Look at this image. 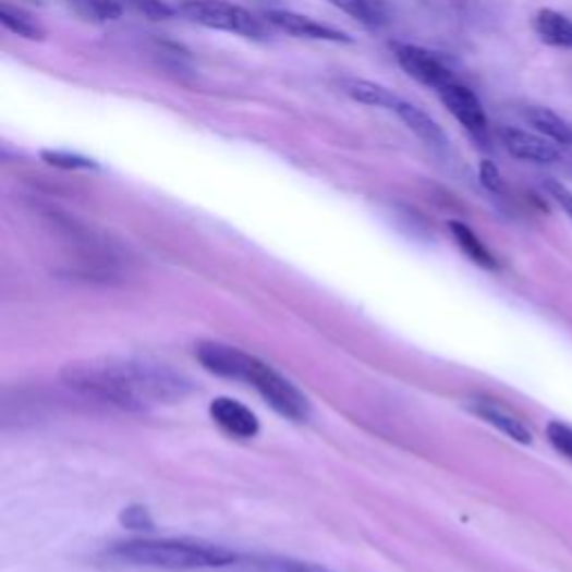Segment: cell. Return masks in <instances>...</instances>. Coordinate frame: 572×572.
I'll use <instances>...</instances> for the list:
<instances>
[{
    "label": "cell",
    "mask_w": 572,
    "mask_h": 572,
    "mask_svg": "<svg viewBox=\"0 0 572 572\" xmlns=\"http://www.w3.org/2000/svg\"><path fill=\"white\" fill-rule=\"evenodd\" d=\"M70 3L87 21L108 23L123 16V8L117 0H70Z\"/></svg>",
    "instance_id": "19"
},
{
    "label": "cell",
    "mask_w": 572,
    "mask_h": 572,
    "mask_svg": "<svg viewBox=\"0 0 572 572\" xmlns=\"http://www.w3.org/2000/svg\"><path fill=\"white\" fill-rule=\"evenodd\" d=\"M208 412L219 427L235 438H255L259 431L257 416L246 405L233 399H227V395H222V399H215Z\"/></svg>",
    "instance_id": "10"
},
{
    "label": "cell",
    "mask_w": 572,
    "mask_h": 572,
    "mask_svg": "<svg viewBox=\"0 0 572 572\" xmlns=\"http://www.w3.org/2000/svg\"><path fill=\"white\" fill-rule=\"evenodd\" d=\"M244 382L253 385L261 399L267 401L280 416L291 418V421L309 418L312 407H309V401H306V395L267 363L253 358Z\"/></svg>",
    "instance_id": "4"
},
{
    "label": "cell",
    "mask_w": 572,
    "mask_h": 572,
    "mask_svg": "<svg viewBox=\"0 0 572 572\" xmlns=\"http://www.w3.org/2000/svg\"><path fill=\"white\" fill-rule=\"evenodd\" d=\"M119 521L121 525L130 527V531H153L155 527V521L150 516V512L144 508V506H127L121 510L119 514Z\"/></svg>",
    "instance_id": "22"
},
{
    "label": "cell",
    "mask_w": 572,
    "mask_h": 572,
    "mask_svg": "<svg viewBox=\"0 0 572 572\" xmlns=\"http://www.w3.org/2000/svg\"><path fill=\"white\" fill-rule=\"evenodd\" d=\"M267 23L293 38L325 40V42H351V38L344 32L333 29L325 23H318L309 16H302L297 12H289V10H269Z\"/></svg>",
    "instance_id": "9"
},
{
    "label": "cell",
    "mask_w": 572,
    "mask_h": 572,
    "mask_svg": "<svg viewBox=\"0 0 572 572\" xmlns=\"http://www.w3.org/2000/svg\"><path fill=\"white\" fill-rule=\"evenodd\" d=\"M478 180L480 184L486 186L490 193H501L503 191V178H501V170L497 168L495 161L490 159H483L478 166Z\"/></svg>",
    "instance_id": "24"
},
{
    "label": "cell",
    "mask_w": 572,
    "mask_h": 572,
    "mask_svg": "<svg viewBox=\"0 0 572 572\" xmlns=\"http://www.w3.org/2000/svg\"><path fill=\"white\" fill-rule=\"evenodd\" d=\"M472 412H474L476 416H480L486 423L495 425V427H497L499 431H503L506 436H510L512 441L523 443V446L533 443V431H531V427H527V425H525L521 418H516L514 414H510L508 410L499 407L497 403L476 401V403L472 405Z\"/></svg>",
    "instance_id": "13"
},
{
    "label": "cell",
    "mask_w": 572,
    "mask_h": 572,
    "mask_svg": "<svg viewBox=\"0 0 572 572\" xmlns=\"http://www.w3.org/2000/svg\"><path fill=\"white\" fill-rule=\"evenodd\" d=\"M395 61L405 74L427 87H434V90H441L443 85L457 81L452 70L441 59L425 48L410 46V42L407 46H395Z\"/></svg>",
    "instance_id": "7"
},
{
    "label": "cell",
    "mask_w": 572,
    "mask_h": 572,
    "mask_svg": "<svg viewBox=\"0 0 572 572\" xmlns=\"http://www.w3.org/2000/svg\"><path fill=\"white\" fill-rule=\"evenodd\" d=\"M0 23H3L12 34L23 36L27 40H42V38H46V29H42V25L29 12H25L21 8H14L10 3L0 5Z\"/></svg>",
    "instance_id": "18"
},
{
    "label": "cell",
    "mask_w": 572,
    "mask_h": 572,
    "mask_svg": "<svg viewBox=\"0 0 572 572\" xmlns=\"http://www.w3.org/2000/svg\"><path fill=\"white\" fill-rule=\"evenodd\" d=\"M112 552L125 563L163 570H202L235 561L231 550L195 539H139L119 544Z\"/></svg>",
    "instance_id": "2"
},
{
    "label": "cell",
    "mask_w": 572,
    "mask_h": 572,
    "mask_svg": "<svg viewBox=\"0 0 572 572\" xmlns=\"http://www.w3.org/2000/svg\"><path fill=\"white\" fill-rule=\"evenodd\" d=\"M436 93L441 97L443 106L450 110V114L470 132L474 139L488 137V114L470 87L461 85L459 81H452Z\"/></svg>",
    "instance_id": "6"
},
{
    "label": "cell",
    "mask_w": 572,
    "mask_h": 572,
    "mask_svg": "<svg viewBox=\"0 0 572 572\" xmlns=\"http://www.w3.org/2000/svg\"><path fill=\"white\" fill-rule=\"evenodd\" d=\"M395 114L401 117V121L414 132V135L429 148H438L443 150L448 148V135L446 130L438 125L436 119H431L425 110H421L418 106L410 104V101H401V106L395 108Z\"/></svg>",
    "instance_id": "11"
},
{
    "label": "cell",
    "mask_w": 572,
    "mask_h": 572,
    "mask_svg": "<svg viewBox=\"0 0 572 572\" xmlns=\"http://www.w3.org/2000/svg\"><path fill=\"white\" fill-rule=\"evenodd\" d=\"M40 159L46 161L48 166H54L61 170H95V168H99L95 159L76 155V153H68V150H42Z\"/></svg>",
    "instance_id": "20"
},
{
    "label": "cell",
    "mask_w": 572,
    "mask_h": 572,
    "mask_svg": "<svg viewBox=\"0 0 572 572\" xmlns=\"http://www.w3.org/2000/svg\"><path fill=\"white\" fill-rule=\"evenodd\" d=\"M329 3L372 29L385 27L391 21V10L387 0H329Z\"/></svg>",
    "instance_id": "16"
},
{
    "label": "cell",
    "mask_w": 572,
    "mask_h": 572,
    "mask_svg": "<svg viewBox=\"0 0 572 572\" xmlns=\"http://www.w3.org/2000/svg\"><path fill=\"white\" fill-rule=\"evenodd\" d=\"M501 142L506 150L521 161H531L539 166H559L565 161L563 146L546 139L539 132H527L521 127H503Z\"/></svg>",
    "instance_id": "5"
},
{
    "label": "cell",
    "mask_w": 572,
    "mask_h": 572,
    "mask_svg": "<svg viewBox=\"0 0 572 572\" xmlns=\"http://www.w3.org/2000/svg\"><path fill=\"white\" fill-rule=\"evenodd\" d=\"M546 434H548V441L552 443V448L557 452H561L563 457L572 459V427L559 423V421H552L548 427H546Z\"/></svg>",
    "instance_id": "23"
},
{
    "label": "cell",
    "mask_w": 572,
    "mask_h": 572,
    "mask_svg": "<svg viewBox=\"0 0 572 572\" xmlns=\"http://www.w3.org/2000/svg\"><path fill=\"white\" fill-rule=\"evenodd\" d=\"M125 3L150 21H168L178 14V10L163 3V0H125Z\"/></svg>",
    "instance_id": "21"
},
{
    "label": "cell",
    "mask_w": 572,
    "mask_h": 572,
    "mask_svg": "<svg viewBox=\"0 0 572 572\" xmlns=\"http://www.w3.org/2000/svg\"><path fill=\"white\" fill-rule=\"evenodd\" d=\"M197 361L215 376H222L229 380L244 382L246 372L255 356L244 354V351L229 346L224 342H202L197 346Z\"/></svg>",
    "instance_id": "8"
},
{
    "label": "cell",
    "mask_w": 572,
    "mask_h": 572,
    "mask_svg": "<svg viewBox=\"0 0 572 572\" xmlns=\"http://www.w3.org/2000/svg\"><path fill=\"white\" fill-rule=\"evenodd\" d=\"M523 119L531 123L546 139H550L563 148H572V123H568L555 110L544 108V106H531V108L523 110Z\"/></svg>",
    "instance_id": "14"
},
{
    "label": "cell",
    "mask_w": 572,
    "mask_h": 572,
    "mask_svg": "<svg viewBox=\"0 0 572 572\" xmlns=\"http://www.w3.org/2000/svg\"><path fill=\"white\" fill-rule=\"evenodd\" d=\"M178 12L191 23H197L208 29L238 34L251 40L269 38L267 25L257 16H253L248 10L227 3V0H184Z\"/></svg>",
    "instance_id": "3"
},
{
    "label": "cell",
    "mask_w": 572,
    "mask_h": 572,
    "mask_svg": "<svg viewBox=\"0 0 572 572\" xmlns=\"http://www.w3.org/2000/svg\"><path fill=\"white\" fill-rule=\"evenodd\" d=\"M63 380L72 389L121 410H146L186 393V382L178 374L146 361H83L68 365Z\"/></svg>",
    "instance_id": "1"
},
{
    "label": "cell",
    "mask_w": 572,
    "mask_h": 572,
    "mask_svg": "<svg viewBox=\"0 0 572 572\" xmlns=\"http://www.w3.org/2000/svg\"><path fill=\"white\" fill-rule=\"evenodd\" d=\"M544 191L555 199V204L572 219V193H570V188L565 186V184H561L559 180H552V178H548L546 182H544Z\"/></svg>",
    "instance_id": "25"
},
{
    "label": "cell",
    "mask_w": 572,
    "mask_h": 572,
    "mask_svg": "<svg viewBox=\"0 0 572 572\" xmlns=\"http://www.w3.org/2000/svg\"><path fill=\"white\" fill-rule=\"evenodd\" d=\"M535 34L550 48L572 50V21L557 10H539L533 21Z\"/></svg>",
    "instance_id": "15"
},
{
    "label": "cell",
    "mask_w": 572,
    "mask_h": 572,
    "mask_svg": "<svg viewBox=\"0 0 572 572\" xmlns=\"http://www.w3.org/2000/svg\"><path fill=\"white\" fill-rule=\"evenodd\" d=\"M450 231L459 244V248L483 269H497V259L488 251V246L478 240V235L463 222H450Z\"/></svg>",
    "instance_id": "17"
},
{
    "label": "cell",
    "mask_w": 572,
    "mask_h": 572,
    "mask_svg": "<svg viewBox=\"0 0 572 572\" xmlns=\"http://www.w3.org/2000/svg\"><path fill=\"white\" fill-rule=\"evenodd\" d=\"M340 90L349 99H354L363 106L382 108V110H391V112H395V108H399L403 101L399 95H393L389 87L374 83V81H367V78H342Z\"/></svg>",
    "instance_id": "12"
}]
</instances>
